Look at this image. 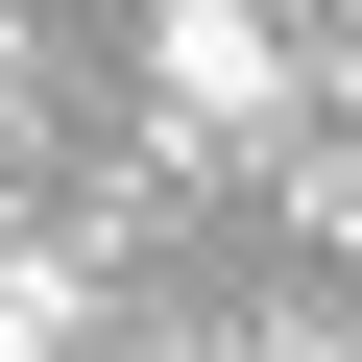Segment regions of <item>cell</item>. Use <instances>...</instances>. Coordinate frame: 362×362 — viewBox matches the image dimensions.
Instances as JSON below:
<instances>
[{
  "mask_svg": "<svg viewBox=\"0 0 362 362\" xmlns=\"http://www.w3.org/2000/svg\"><path fill=\"white\" fill-rule=\"evenodd\" d=\"M145 73L194 97V121H266V97H290V49L242 25V0H169V25H145Z\"/></svg>",
  "mask_w": 362,
  "mask_h": 362,
  "instance_id": "cell-1",
  "label": "cell"
}]
</instances>
